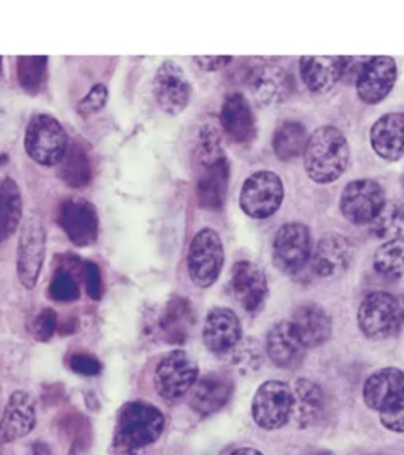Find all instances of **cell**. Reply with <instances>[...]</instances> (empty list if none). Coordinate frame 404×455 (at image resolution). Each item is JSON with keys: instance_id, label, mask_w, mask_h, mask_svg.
Wrapping results in <instances>:
<instances>
[{"instance_id": "6da1fadb", "label": "cell", "mask_w": 404, "mask_h": 455, "mask_svg": "<svg viewBox=\"0 0 404 455\" xmlns=\"http://www.w3.org/2000/svg\"><path fill=\"white\" fill-rule=\"evenodd\" d=\"M349 160V142L338 128L322 125L308 138L304 164L313 182L321 185L337 182L348 170Z\"/></svg>"}, {"instance_id": "7a4b0ae2", "label": "cell", "mask_w": 404, "mask_h": 455, "mask_svg": "<svg viewBox=\"0 0 404 455\" xmlns=\"http://www.w3.org/2000/svg\"><path fill=\"white\" fill-rule=\"evenodd\" d=\"M162 411L150 403L131 402L122 408L115 428V446L138 451L155 443L163 432Z\"/></svg>"}, {"instance_id": "3957f363", "label": "cell", "mask_w": 404, "mask_h": 455, "mask_svg": "<svg viewBox=\"0 0 404 455\" xmlns=\"http://www.w3.org/2000/svg\"><path fill=\"white\" fill-rule=\"evenodd\" d=\"M68 146L70 141L67 132L56 117L46 113L30 117L24 135V148L36 164L43 166L60 164Z\"/></svg>"}, {"instance_id": "277c9868", "label": "cell", "mask_w": 404, "mask_h": 455, "mask_svg": "<svg viewBox=\"0 0 404 455\" xmlns=\"http://www.w3.org/2000/svg\"><path fill=\"white\" fill-rule=\"evenodd\" d=\"M404 308L391 292H371L359 308V327L371 340H384L403 326Z\"/></svg>"}, {"instance_id": "5b68a950", "label": "cell", "mask_w": 404, "mask_h": 455, "mask_svg": "<svg viewBox=\"0 0 404 455\" xmlns=\"http://www.w3.org/2000/svg\"><path fill=\"white\" fill-rule=\"evenodd\" d=\"M225 264V247L217 231L212 228H202L193 237L186 267L193 283L199 288L212 286L218 277Z\"/></svg>"}, {"instance_id": "8992f818", "label": "cell", "mask_w": 404, "mask_h": 455, "mask_svg": "<svg viewBox=\"0 0 404 455\" xmlns=\"http://www.w3.org/2000/svg\"><path fill=\"white\" fill-rule=\"evenodd\" d=\"M46 255V229L42 217L32 212L24 220L16 249V272L24 288L34 290L38 283Z\"/></svg>"}, {"instance_id": "52a82bcc", "label": "cell", "mask_w": 404, "mask_h": 455, "mask_svg": "<svg viewBox=\"0 0 404 455\" xmlns=\"http://www.w3.org/2000/svg\"><path fill=\"white\" fill-rule=\"evenodd\" d=\"M284 199L281 178L272 171H256L242 185L241 209L255 220H265L277 212Z\"/></svg>"}, {"instance_id": "ba28073f", "label": "cell", "mask_w": 404, "mask_h": 455, "mask_svg": "<svg viewBox=\"0 0 404 455\" xmlns=\"http://www.w3.org/2000/svg\"><path fill=\"white\" fill-rule=\"evenodd\" d=\"M313 243L310 228L304 223H286L273 239V263L284 274L296 275L312 261Z\"/></svg>"}, {"instance_id": "9c48e42d", "label": "cell", "mask_w": 404, "mask_h": 455, "mask_svg": "<svg viewBox=\"0 0 404 455\" xmlns=\"http://www.w3.org/2000/svg\"><path fill=\"white\" fill-rule=\"evenodd\" d=\"M385 204L383 185L373 179L349 182L341 193L340 211L354 225H367L376 219Z\"/></svg>"}, {"instance_id": "30bf717a", "label": "cell", "mask_w": 404, "mask_h": 455, "mask_svg": "<svg viewBox=\"0 0 404 455\" xmlns=\"http://www.w3.org/2000/svg\"><path fill=\"white\" fill-rule=\"evenodd\" d=\"M198 363L182 349L164 355L155 370V389L166 400H178L188 394L198 381Z\"/></svg>"}, {"instance_id": "8fae6325", "label": "cell", "mask_w": 404, "mask_h": 455, "mask_svg": "<svg viewBox=\"0 0 404 455\" xmlns=\"http://www.w3.org/2000/svg\"><path fill=\"white\" fill-rule=\"evenodd\" d=\"M294 392L281 381L264 383L253 398L251 412L256 424L265 430H277L291 418Z\"/></svg>"}, {"instance_id": "7c38bea8", "label": "cell", "mask_w": 404, "mask_h": 455, "mask_svg": "<svg viewBox=\"0 0 404 455\" xmlns=\"http://www.w3.org/2000/svg\"><path fill=\"white\" fill-rule=\"evenodd\" d=\"M152 91L156 105L170 116L185 111L192 100V84L184 68L174 60H166L158 67Z\"/></svg>"}, {"instance_id": "4fadbf2b", "label": "cell", "mask_w": 404, "mask_h": 455, "mask_svg": "<svg viewBox=\"0 0 404 455\" xmlns=\"http://www.w3.org/2000/svg\"><path fill=\"white\" fill-rule=\"evenodd\" d=\"M59 225L76 247H89L99 237V212L91 201L81 196L65 199L59 207Z\"/></svg>"}, {"instance_id": "5bb4252c", "label": "cell", "mask_w": 404, "mask_h": 455, "mask_svg": "<svg viewBox=\"0 0 404 455\" xmlns=\"http://www.w3.org/2000/svg\"><path fill=\"white\" fill-rule=\"evenodd\" d=\"M229 290L245 312L257 313L263 308L269 284L263 269L251 261H237L229 275Z\"/></svg>"}, {"instance_id": "9a60e30c", "label": "cell", "mask_w": 404, "mask_h": 455, "mask_svg": "<svg viewBox=\"0 0 404 455\" xmlns=\"http://www.w3.org/2000/svg\"><path fill=\"white\" fill-rule=\"evenodd\" d=\"M397 62L387 56L371 57L359 71L355 89L367 105L381 103L397 83Z\"/></svg>"}, {"instance_id": "2e32d148", "label": "cell", "mask_w": 404, "mask_h": 455, "mask_svg": "<svg viewBox=\"0 0 404 455\" xmlns=\"http://www.w3.org/2000/svg\"><path fill=\"white\" fill-rule=\"evenodd\" d=\"M249 87L257 103L277 107L286 103L294 92V79L277 65H261L249 75Z\"/></svg>"}, {"instance_id": "e0dca14e", "label": "cell", "mask_w": 404, "mask_h": 455, "mask_svg": "<svg viewBox=\"0 0 404 455\" xmlns=\"http://www.w3.org/2000/svg\"><path fill=\"white\" fill-rule=\"evenodd\" d=\"M202 340L213 355H229L241 345L242 324L239 316L225 307H217L207 315Z\"/></svg>"}, {"instance_id": "ac0fdd59", "label": "cell", "mask_w": 404, "mask_h": 455, "mask_svg": "<svg viewBox=\"0 0 404 455\" xmlns=\"http://www.w3.org/2000/svg\"><path fill=\"white\" fill-rule=\"evenodd\" d=\"M354 259V245L346 235H326L313 251V270L322 278L343 275Z\"/></svg>"}, {"instance_id": "d6986e66", "label": "cell", "mask_w": 404, "mask_h": 455, "mask_svg": "<svg viewBox=\"0 0 404 455\" xmlns=\"http://www.w3.org/2000/svg\"><path fill=\"white\" fill-rule=\"evenodd\" d=\"M349 57L306 56L300 59V76L314 93H326L334 89L349 68Z\"/></svg>"}, {"instance_id": "ffe728a7", "label": "cell", "mask_w": 404, "mask_h": 455, "mask_svg": "<svg viewBox=\"0 0 404 455\" xmlns=\"http://www.w3.org/2000/svg\"><path fill=\"white\" fill-rule=\"evenodd\" d=\"M36 427V402L28 392L16 391L8 398L0 419V440L4 443L21 440Z\"/></svg>"}, {"instance_id": "44dd1931", "label": "cell", "mask_w": 404, "mask_h": 455, "mask_svg": "<svg viewBox=\"0 0 404 455\" xmlns=\"http://www.w3.org/2000/svg\"><path fill=\"white\" fill-rule=\"evenodd\" d=\"M221 130L235 144H247L256 136V119L249 100L242 93H231L221 108Z\"/></svg>"}, {"instance_id": "7402d4cb", "label": "cell", "mask_w": 404, "mask_h": 455, "mask_svg": "<svg viewBox=\"0 0 404 455\" xmlns=\"http://www.w3.org/2000/svg\"><path fill=\"white\" fill-rule=\"evenodd\" d=\"M371 148L385 162L404 156V113L384 114L369 130Z\"/></svg>"}, {"instance_id": "603a6c76", "label": "cell", "mask_w": 404, "mask_h": 455, "mask_svg": "<svg viewBox=\"0 0 404 455\" xmlns=\"http://www.w3.org/2000/svg\"><path fill=\"white\" fill-rule=\"evenodd\" d=\"M265 349L270 361L280 369H296L305 357V347L298 340L291 321H281L270 329Z\"/></svg>"}, {"instance_id": "cb8c5ba5", "label": "cell", "mask_w": 404, "mask_h": 455, "mask_svg": "<svg viewBox=\"0 0 404 455\" xmlns=\"http://www.w3.org/2000/svg\"><path fill=\"white\" fill-rule=\"evenodd\" d=\"M196 198L199 206L207 211H218L225 204L229 188L231 168L226 156L218 162L199 168Z\"/></svg>"}, {"instance_id": "d4e9b609", "label": "cell", "mask_w": 404, "mask_h": 455, "mask_svg": "<svg viewBox=\"0 0 404 455\" xmlns=\"http://www.w3.org/2000/svg\"><path fill=\"white\" fill-rule=\"evenodd\" d=\"M234 386L229 378L221 373H207L198 378L190 392L188 402L199 414H212L226 405L233 395Z\"/></svg>"}, {"instance_id": "484cf974", "label": "cell", "mask_w": 404, "mask_h": 455, "mask_svg": "<svg viewBox=\"0 0 404 455\" xmlns=\"http://www.w3.org/2000/svg\"><path fill=\"white\" fill-rule=\"evenodd\" d=\"M196 324V313L186 298L170 299L158 318V334L164 343L178 345L188 340Z\"/></svg>"}, {"instance_id": "4316f807", "label": "cell", "mask_w": 404, "mask_h": 455, "mask_svg": "<svg viewBox=\"0 0 404 455\" xmlns=\"http://www.w3.org/2000/svg\"><path fill=\"white\" fill-rule=\"evenodd\" d=\"M298 340L305 348H316L324 345L332 335V320L326 310L318 304H304L297 307L291 320Z\"/></svg>"}, {"instance_id": "83f0119b", "label": "cell", "mask_w": 404, "mask_h": 455, "mask_svg": "<svg viewBox=\"0 0 404 455\" xmlns=\"http://www.w3.org/2000/svg\"><path fill=\"white\" fill-rule=\"evenodd\" d=\"M404 371L395 367L377 370L363 386V400L375 410L384 411L385 408L403 395Z\"/></svg>"}, {"instance_id": "f1b7e54d", "label": "cell", "mask_w": 404, "mask_h": 455, "mask_svg": "<svg viewBox=\"0 0 404 455\" xmlns=\"http://www.w3.org/2000/svg\"><path fill=\"white\" fill-rule=\"evenodd\" d=\"M22 217V196L12 178L0 182V243L16 233Z\"/></svg>"}, {"instance_id": "f546056e", "label": "cell", "mask_w": 404, "mask_h": 455, "mask_svg": "<svg viewBox=\"0 0 404 455\" xmlns=\"http://www.w3.org/2000/svg\"><path fill=\"white\" fill-rule=\"evenodd\" d=\"M324 410V392L310 379H298L294 391V408L297 422L308 427L320 419Z\"/></svg>"}, {"instance_id": "4dcf8cb0", "label": "cell", "mask_w": 404, "mask_h": 455, "mask_svg": "<svg viewBox=\"0 0 404 455\" xmlns=\"http://www.w3.org/2000/svg\"><path fill=\"white\" fill-rule=\"evenodd\" d=\"M59 176L73 188H83L92 179V164L84 148L78 141L71 142L64 160L59 164Z\"/></svg>"}, {"instance_id": "1f68e13d", "label": "cell", "mask_w": 404, "mask_h": 455, "mask_svg": "<svg viewBox=\"0 0 404 455\" xmlns=\"http://www.w3.org/2000/svg\"><path fill=\"white\" fill-rule=\"evenodd\" d=\"M306 142H308V135H306V128L302 124L284 122L275 130L272 146H273L275 156L280 160L289 162L305 152Z\"/></svg>"}, {"instance_id": "d6a6232c", "label": "cell", "mask_w": 404, "mask_h": 455, "mask_svg": "<svg viewBox=\"0 0 404 455\" xmlns=\"http://www.w3.org/2000/svg\"><path fill=\"white\" fill-rule=\"evenodd\" d=\"M48 62L46 56L18 57L16 76L22 91L28 95H38L48 83Z\"/></svg>"}, {"instance_id": "836d02e7", "label": "cell", "mask_w": 404, "mask_h": 455, "mask_svg": "<svg viewBox=\"0 0 404 455\" xmlns=\"http://www.w3.org/2000/svg\"><path fill=\"white\" fill-rule=\"evenodd\" d=\"M371 233L381 241H393L404 235V203L385 201L376 219L369 223Z\"/></svg>"}, {"instance_id": "e575fe53", "label": "cell", "mask_w": 404, "mask_h": 455, "mask_svg": "<svg viewBox=\"0 0 404 455\" xmlns=\"http://www.w3.org/2000/svg\"><path fill=\"white\" fill-rule=\"evenodd\" d=\"M375 269L389 278H400L404 275V235L393 241L384 242L373 256Z\"/></svg>"}, {"instance_id": "d590c367", "label": "cell", "mask_w": 404, "mask_h": 455, "mask_svg": "<svg viewBox=\"0 0 404 455\" xmlns=\"http://www.w3.org/2000/svg\"><path fill=\"white\" fill-rule=\"evenodd\" d=\"M225 156L223 140L220 130L213 124H204L199 128L196 138V149H194V164L199 168H204L207 164H215Z\"/></svg>"}, {"instance_id": "8d00e7d4", "label": "cell", "mask_w": 404, "mask_h": 455, "mask_svg": "<svg viewBox=\"0 0 404 455\" xmlns=\"http://www.w3.org/2000/svg\"><path fill=\"white\" fill-rule=\"evenodd\" d=\"M48 292L50 298L56 302H73L81 296V288L70 270L60 267L51 280Z\"/></svg>"}, {"instance_id": "74e56055", "label": "cell", "mask_w": 404, "mask_h": 455, "mask_svg": "<svg viewBox=\"0 0 404 455\" xmlns=\"http://www.w3.org/2000/svg\"><path fill=\"white\" fill-rule=\"evenodd\" d=\"M107 99H109V92H107V85L95 84L84 99L79 101L78 113L83 117L93 116V114L99 113L103 108L107 107Z\"/></svg>"}, {"instance_id": "f35d334b", "label": "cell", "mask_w": 404, "mask_h": 455, "mask_svg": "<svg viewBox=\"0 0 404 455\" xmlns=\"http://www.w3.org/2000/svg\"><path fill=\"white\" fill-rule=\"evenodd\" d=\"M57 331V315L51 308H44L36 315L34 324H32V334L38 341H50Z\"/></svg>"}, {"instance_id": "ab89813d", "label": "cell", "mask_w": 404, "mask_h": 455, "mask_svg": "<svg viewBox=\"0 0 404 455\" xmlns=\"http://www.w3.org/2000/svg\"><path fill=\"white\" fill-rule=\"evenodd\" d=\"M381 414V422L385 428L392 432L403 434L404 432V392L401 397L395 400L389 408H385Z\"/></svg>"}, {"instance_id": "60d3db41", "label": "cell", "mask_w": 404, "mask_h": 455, "mask_svg": "<svg viewBox=\"0 0 404 455\" xmlns=\"http://www.w3.org/2000/svg\"><path fill=\"white\" fill-rule=\"evenodd\" d=\"M83 274H84L85 290L91 299L99 300L101 298V290H103V283H101V272H99V266L92 263V261H84L83 266Z\"/></svg>"}, {"instance_id": "b9f144b4", "label": "cell", "mask_w": 404, "mask_h": 455, "mask_svg": "<svg viewBox=\"0 0 404 455\" xmlns=\"http://www.w3.org/2000/svg\"><path fill=\"white\" fill-rule=\"evenodd\" d=\"M70 369L84 377H95L101 370V363L89 355H73L70 357Z\"/></svg>"}, {"instance_id": "7bdbcfd3", "label": "cell", "mask_w": 404, "mask_h": 455, "mask_svg": "<svg viewBox=\"0 0 404 455\" xmlns=\"http://www.w3.org/2000/svg\"><path fill=\"white\" fill-rule=\"evenodd\" d=\"M193 60L204 71H218L233 62L231 56H194Z\"/></svg>"}, {"instance_id": "ee69618b", "label": "cell", "mask_w": 404, "mask_h": 455, "mask_svg": "<svg viewBox=\"0 0 404 455\" xmlns=\"http://www.w3.org/2000/svg\"><path fill=\"white\" fill-rule=\"evenodd\" d=\"M30 455H51V451L44 443H36V446L32 448Z\"/></svg>"}, {"instance_id": "f6af8a7d", "label": "cell", "mask_w": 404, "mask_h": 455, "mask_svg": "<svg viewBox=\"0 0 404 455\" xmlns=\"http://www.w3.org/2000/svg\"><path fill=\"white\" fill-rule=\"evenodd\" d=\"M231 455H264L261 451H257V449L253 448H242L234 451Z\"/></svg>"}, {"instance_id": "bcb514c9", "label": "cell", "mask_w": 404, "mask_h": 455, "mask_svg": "<svg viewBox=\"0 0 404 455\" xmlns=\"http://www.w3.org/2000/svg\"><path fill=\"white\" fill-rule=\"evenodd\" d=\"M68 455H83V449H81V446H79L78 443H75V444L71 446Z\"/></svg>"}, {"instance_id": "7dc6e473", "label": "cell", "mask_w": 404, "mask_h": 455, "mask_svg": "<svg viewBox=\"0 0 404 455\" xmlns=\"http://www.w3.org/2000/svg\"><path fill=\"white\" fill-rule=\"evenodd\" d=\"M8 162L7 154H4V152H0V168H4Z\"/></svg>"}, {"instance_id": "c3c4849f", "label": "cell", "mask_w": 404, "mask_h": 455, "mask_svg": "<svg viewBox=\"0 0 404 455\" xmlns=\"http://www.w3.org/2000/svg\"><path fill=\"white\" fill-rule=\"evenodd\" d=\"M313 455H334V454H330V452H326V451H321V452H316V454H313Z\"/></svg>"}, {"instance_id": "681fc988", "label": "cell", "mask_w": 404, "mask_h": 455, "mask_svg": "<svg viewBox=\"0 0 404 455\" xmlns=\"http://www.w3.org/2000/svg\"><path fill=\"white\" fill-rule=\"evenodd\" d=\"M0 73H2V57H0Z\"/></svg>"}, {"instance_id": "f907efd6", "label": "cell", "mask_w": 404, "mask_h": 455, "mask_svg": "<svg viewBox=\"0 0 404 455\" xmlns=\"http://www.w3.org/2000/svg\"><path fill=\"white\" fill-rule=\"evenodd\" d=\"M0 122H2V111H0Z\"/></svg>"}, {"instance_id": "816d5d0a", "label": "cell", "mask_w": 404, "mask_h": 455, "mask_svg": "<svg viewBox=\"0 0 404 455\" xmlns=\"http://www.w3.org/2000/svg\"><path fill=\"white\" fill-rule=\"evenodd\" d=\"M403 185H404V179H403Z\"/></svg>"}]
</instances>
